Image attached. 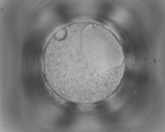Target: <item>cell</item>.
<instances>
[{
	"mask_svg": "<svg viewBox=\"0 0 165 132\" xmlns=\"http://www.w3.org/2000/svg\"><path fill=\"white\" fill-rule=\"evenodd\" d=\"M124 54L105 43L77 40L52 55L45 64L49 84L62 99L78 104H94L116 91L125 68Z\"/></svg>",
	"mask_w": 165,
	"mask_h": 132,
	"instance_id": "obj_1",
	"label": "cell"
}]
</instances>
